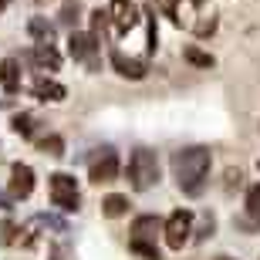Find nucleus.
<instances>
[{
  "instance_id": "f257e3e1",
  "label": "nucleus",
  "mask_w": 260,
  "mask_h": 260,
  "mask_svg": "<svg viewBox=\"0 0 260 260\" xmlns=\"http://www.w3.org/2000/svg\"><path fill=\"white\" fill-rule=\"evenodd\" d=\"M210 169H213V152L206 149V145H189V149H179V152L173 155L176 186H179L186 196H200L203 193Z\"/></svg>"
},
{
  "instance_id": "f03ea898",
  "label": "nucleus",
  "mask_w": 260,
  "mask_h": 260,
  "mask_svg": "<svg viewBox=\"0 0 260 260\" xmlns=\"http://www.w3.org/2000/svg\"><path fill=\"white\" fill-rule=\"evenodd\" d=\"M128 183H132V189H139V193H145V189H152V186L159 183V159H155V152L135 149L132 159H128Z\"/></svg>"
},
{
  "instance_id": "7ed1b4c3",
  "label": "nucleus",
  "mask_w": 260,
  "mask_h": 260,
  "mask_svg": "<svg viewBox=\"0 0 260 260\" xmlns=\"http://www.w3.org/2000/svg\"><path fill=\"white\" fill-rule=\"evenodd\" d=\"M51 200H54L58 210L75 213L78 206H81V193H78L75 176H68V173H54L51 176Z\"/></svg>"
},
{
  "instance_id": "20e7f679",
  "label": "nucleus",
  "mask_w": 260,
  "mask_h": 260,
  "mask_svg": "<svg viewBox=\"0 0 260 260\" xmlns=\"http://www.w3.org/2000/svg\"><path fill=\"white\" fill-rule=\"evenodd\" d=\"M162 233H166V247L169 250H183L189 233H193V213L189 210H176L169 220L162 223Z\"/></svg>"
},
{
  "instance_id": "39448f33",
  "label": "nucleus",
  "mask_w": 260,
  "mask_h": 260,
  "mask_svg": "<svg viewBox=\"0 0 260 260\" xmlns=\"http://www.w3.org/2000/svg\"><path fill=\"white\" fill-rule=\"evenodd\" d=\"M105 14H108V24L115 27V34H128L139 24V7L132 0H112Z\"/></svg>"
},
{
  "instance_id": "423d86ee",
  "label": "nucleus",
  "mask_w": 260,
  "mask_h": 260,
  "mask_svg": "<svg viewBox=\"0 0 260 260\" xmlns=\"http://www.w3.org/2000/svg\"><path fill=\"white\" fill-rule=\"evenodd\" d=\"M118 155L112 152V149H102V155H98L95 162H91V173H88V179L95 186H102V183H115L118 179Z\"/></svg>"
},
{
  "instance_id": "0eeeda50",
  "label": "nucleus",
  "mask_w": 260,
  "mask_h": 260,
  "mask_svg": "<svg viewBox=\"0 0 260 260\" xmlns=\"http://www.w3.org/2000/svg\"><path fill=\"white\" fill-rule=\"evenodd\" d=\"M34 193V169L24 162H14L10 166V196L14 200H27Z\"/></svg>"
},
{
  "instance_id": "6e6552de",
  "label": "nucleus",
  "mask_w": 260,
  "mask_h": 260,
  "mask_svg": "<svg viewBox=\"0 0 260 260\" xmlns=\"http://www.w3.org/2000/svg\"><path fill=\"white\" fill-rule=\"evenodd\" d=\"M68 54H71L75 61H95L98 38H95V34H85V30L71 34V38H68Z\"/></svg>"
},
{
  "instance_id": "1a4fd4ad",
  "label": "nucleus",
  "mask_w": 260,
  "mask_h": 260,
  "mask_svg": "<svg viewBox=\"0 0 260 260\" xmlns=\"http://www.w3.org/2000/svg\"><path fill=\"white\" fill-rule=\"evenodd\" d=\"M162 230V220L152 216V213H142V216H135L132 220V240H149L155 243V233Z\"/></svg>"
},
{
  "instance_id": "9d476101",
  "label": "nucleus",
  "mask_w": 260,
  "mask_h": 260,
  "mask_svg": "<svg viewBox=\"0 0 260 260\" xmlns=\"http://www.w3.org/2000/svg\"><path fill=\"white\" fill-rule=\"evenodd\" d=\"M112 68H115L122 78H132V81H142L145 78V64L135 58H125L122 51H112Z\"/></svg>"
},
{
  "instance_id": "9b49d317",
  "label": "nucleus",
  "mask_w": 260,
  "mask_h": 260,
  "mask_svg": "<svg viewBox=\"0 0 260 260\" xmlns=\"http://www.w3.org/2000/svg\"><path fill=\"white\" fill-rule=\"evenodd\" d=\"M0 85H4L7 95H17L20 91V64H17V58L0 61Z\"/></svg>"
},
{
  "instance_id": "f8f14e48",
  "label": "nucleus",
  "mask_w": 260,
  "mask_h": 260,
  "mask_svg": "<svg viewBox=\"0 0 260 260\" xmlns=\"http://www.w3.org/2000/svg\"><path fill=\"white\" fill-rule=\"evenodd\" d=\"M34 95H38L41 102H64L68 91H64V85L51 81V78H38V81H34Z\"/></svg>"
},
{
  "instance_id": "ddd939ff",
  "label": "nucleus",
  "mask_w": 260,
  "mask_h": 260,
  "mask_svg": "<svg viewBox=\"0 0 260 260\" xmlns=\"http://www.w3.org/2000/svg\"><path fill=\"white\" fill-rule=\"evenodd\" d=\"M102 213H105L108 220H118V216H125V213H128V196H122V193L105 196V200H102Z\"/></svg>"
},
{
  "instance_id": "4468645a",
  "label": "nucleus",
  "mask_w": 260,
  "mask_h": 260,
  "mask_svg": "<svg viewBox=\"0 0 260 260\" xmlns=\"http://www.w3.org/2000/svg\"><path fill=\"white\" fill-rule=\"evenodd\" d=\"M34 58H38L41 68H51V71H58V64H61L58 51L51 48V44H38V48H34Z\"/></svg>"
},
{
  "instance_id": "2eb2a0df",
  "label": "nucleus",
  "mask_w": 260,
  "mask_h": 260,
  "mask_svg": "<svg viewBox=\"0 0 260 260\" xmlns=\"http://www.w3.org/2000/svg\"><path fill=\"white\" fill-rule=\"evenodd\" d=\"M247 220L253 226H260V183L247 189Z\"/></svg>"
},
{
  "instance_id": "dca6fc26",
  "label": "nucleus",
  "mask_w": 260,
  "mask_h": 260,
  "mask_svg": "<svg viewBox=\"0 0 260 260\" xmlns=\"http://www.w3.org/2000/svg\"><path fill=\"white\" fill-rule=\"evenodd\" d=\"M27 30L34 34V38H38V44H51V38H54L51 24H44L41 17H34V20H30V24H27Z\"/></svg>"
},
{
  "instance_id": "f3484780",
  "label": "nucleus",
  "mask_w": 260,
  "mask_h": 260,
  "mask_svg": "<svg viewBox=\"0 0 260 260\" xmlns=\"http://www.w3.org/2000/svg\"><path fill=\"white\" fill-rule=\"evenodd\" d=\"M183 58L189 61V64H196V68H213V64H216V61H213V54H206V51H200V48H186Z\"/></svg>"
},
{
  "instance_id": "a211bd4d",
  "label": "nucleus",
  "mask_w": 260,
  "mask_h": 260,
  "mask_svg": "<svg viewBox=\"0 0 260 260\" xmlns=\"http://www.w3.org/2000/svg\"><path fill=\"white\" fill-rule=\"evenodd\" d=\"M128 247H132L135 253H142L145 260H162V257H159V250H155V243H149V240H132Z\"/></svg>"
},
{
  "instance_id": "6ab92c4d",
  "label": "nucleus",
  "mask_w": 260,
  "mask_h": 260,
  "mask_svg": "<svg viewBox=\"0 0 260 260\" xmlns=\"http://www.w3.org/2000/svg\"><path fill=\"white\" fill-rule=\"evenodd\" d=\"M41 149L48 155H64V139L61 135H48V139H41Z\"/></svg>"
},
{
  "instance_id": "aec40b11",
  "label": "nucleus",
  "mask_w": 260,
  "mask_h": 260,
  "mask_svg": "<svg viewBox=\"0 0 260 260\" xmlns=\"http://www.w3.org/2000/svg\"><path fill=\"white\" fill-rule=\"evenodd\" d=\"M155 7L162 10L173 24H179V0H155Z\"/></svg>"
},
{
  "instance_id": "412c9836",
  "label": "nucleus",
  "mask_w": 260,
  "mask_h": 260,
  "mask_svg": "<svg viewBox=\"0 0 260 260\" xmlns=\"http://www.w3.org/2000/svg\"><path fill=\"white\" fill-rule=\"evenodd\" d=\"M213 30H216V17H203L200 24H196V38H206Z\"/></svg>"
},
{
  "instance_id": "4be33fe9",
  "label": "nucleus",
  "mask_w": 260,
  "mask_h": 260,
  "mask_svg": "<svg viewBox=\"0 0 260 260\" xmlns=\"http://www.w3.org/2000/svg\"><path fill=\"white\" fill-rule=\"evenodd\" d=\"M14 132L30 135V115H14Z\"/></svg>"
},
{
  "instance_id": "5701e85b",
  "label": "nucleus",
  "mask_w": 260,
  "mask_h": 260,
  "mask_svg": "<svg viewBox=\"0 0 260 260\" xmlns=\"http://www.w3.org/2000/svg\"><path fill=\"white\" fill-rule=\"evenodd\" d=\"M243 183V173L240 169H226V189H233V186Z\"/></svg>"
},
{
  "instance_id": "b1692460",
  "label": "nucleus",
  "mask_w": 260,
  "mask_h": 260,
  "mask_svg": "<svg viewBox=\"0 0 260 260\" xmlns=\"http://www.w3.org/2000/svg\"><path fill=\"white\" fill-rule=\"evenodd\" d=\"M155 41H159V34H155V20L149 24V51H155Z\"/></svg>"
},
{
  "instance_id": "393cba45",
  "label": "nucleus",
  "mask_w": 260,
  "mask_h": 260,
  "mask_svg": "<svg viewBox=\"0 0 260 260\" xmlns=\"http://www.w3.org/2000/svg\"><path fill=\"white\" fill-rule=\"evenodd\" d=\"M0 210H10V200H7V196H0Z\"/></svg>"
},
{
  "instance_id": "a878e982",
  "label": "nucleus",
  "mask_w": 260,
  "mask_h": 260,
  "mask_svg": "<svg viewBox=\"0 0 260 260\" xmlns=\"http://www.w3.org/2000/svg\"><path fill=\"white\" fill-rule=\"evenodd\" d=\"M193 4H196V7H203V0H193Z\"/></svg>"
},
{
  "instance_id": "bb28decb",
  "label": "nucleus",
  "mask_w": 260,
  "mask_h": 260,
  "mask_svg": "<svg viewBox=\"0 0 260 260\" xmlns=\"http://www.w3.org/2000/svg\"><path fill=\"white\" fill-rule=\"evenodd\" d=\"M4 4H7V0H0V10H4Z\"/></svg>"
},
{
  "instance_id": "cd10ccee",
  "label": "nucleus",
  "mask_w": 260,
  "mask_h": 260,
  "mask_svg": "<svg viewBox=\"0 0 260 260\" xmlns=\"http://www.w3.org/2000/svg\"><path fill=\"white\" fill-rule=\"evenodd\" d=\"M220 260H230V257H220Z\"/></svg>"
},
{
  "instance_id": "c85d7f7f",
  "label": "nucleus",
  "mask_w": 260,
  "mask_h": 260,
  "mask_svg": "<svg viewBox=\"0 0 260 260\" xmlns=\"http://www.w3.org/2000/svg\"><path fill=\"white\" fill-rule=\"evenodd\" d=\"M34 4H41V0H34Z\"/></svg>"
}]
</instances>
